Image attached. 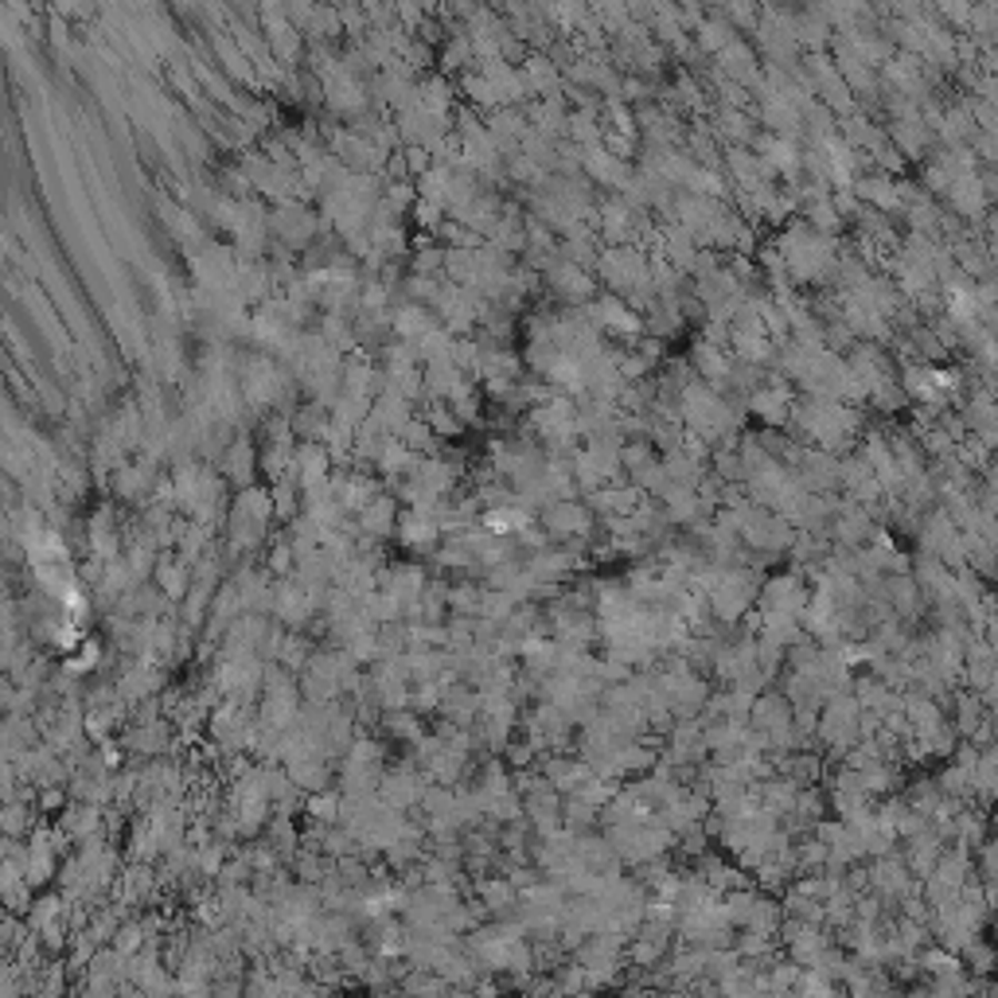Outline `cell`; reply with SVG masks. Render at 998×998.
Masks as SVG:
<instances>
[{
  "mask_svg": "<svg viewBox=\"0 0 998 998\" xmlns=\"http://www.w3.org/2000/svg\"><path fill=\"white\" fill-rule=\"evenodd\" d=\"M773 246H776V254H780L788 281L799 289L827 285L830 273H835V262H839V242L830 239V234L811 231L799 215H792L788 223L780 226Z\"/></svg>",
  "mask_w": 998,
  "mask_h": 998,
  "instance_id": "cell-1",
  "label": "cell"
},
{
  "mask_svg": "<svg viewBox=\"0 0 998 998\" xmlns=\"http://www.w3.org/2000/svg\"><path fill=\"white\" fill-rule=\"evenodd\" d=\"M582 316L589 320L605 340H624V344H632L636 336H644V312L632 309V304L616 293H597L593 301H585Z\"/></svg>",
  "mask_w": 998,
  "mask_h": 998,
  "instance_id": "cell-2",
  "label": "cell"
},
{
  "mask_svg": "<svg viewBox=\"0 0 998 998\" xmlns=\"http://www.w3.org/2000/svg\"><path fill=\"white\" fill-rule=\"evenodd\" d=\"M535 520H538V527L546 531L551 543H585L589 546V535H593V527H597V520H593V512L585 507L582 495H577V500H554V504L538 507Z\"/></svg>",
  "mask_w": 998,
  "mask_h": 998,
  "instance_id": "cell-3",
  "label": "cell"
},
{
  "mask_svg": "<svg viewBox=\"0 0 998 998\" xmlns=\"http://www.w3.org/2000/svg\"><path fill=\"white\" fill-rule=\"evenodd\" d=\"M543 285H546V293H551L558 304H566V309H582L585 301H593V296L601 293L593 270H585V265L569 262V258H562V254L543 270Z\"/></svg>",
  "mask_w": 998,
  "mask_h": 998,
  "instance_id": "cell-4",
  "label": "cell"
},
{
  "mask_svg": "<svg viewBox=\"0 0 998 998\" xmlns=\"http://www.w3.org/2000/svg\"><path fill=\"white\" fill-rule=\"evenodd\" d=\"M866 874H870V894H878L886 905H897L901 897L917 894L920 881L909 874V866H905L901 850H889V855L874 858V866H866Z\"/></svg>",
  "mask_w": 998,
  "mask_h": 998,
  "instance_id": "cell-5",
  "label": "cell"
},
{
  "mask_svg": "<svg viewBox=\"0 0 998 998\" xmlns=\"http://www.w3.org/2000/svg\"><path fill=\"white\" fill-rule=\"evenodd\" d=\"M811 597V585L799 569H784V574H773L760 582L757 589V608H776V613H792L799 616V608Z\"/></svg>",
  "mask_w": 998,
  "mask_h": 998,
  "instance_id": "cell-6",
  "label": "cell"
},
{
  "mask_svg": "<svg viewBox=\"0 0 998 998\" xmlns=\"http://www.w3.org/2000/svg\"><path fill=\"white\" fill-rule=\"evenodd\" d=\"M632 160L608 152L605 144H585L582 149V177L589 180L593 188H605V192H624V184L632 180Z\"/></svg>",
  "mask_w": 998,
  "mask_h": 998,
  "instance_id": "cell-7",
  "label": "cell"
},
{
  "mask_svg": "<svg viewBox=\"0 0 998 998\" xmlns=\"http://www.w3.org/2000/svg\"><path fill=\"white\" fill-rule=\"evenodd\" d=\"M749 149L757 152L760 169H765L773 180H796L799 177V157H804V149H799V141H792V137L757 133L749 141Z\"/></svg>",
  "mask_w": 998,
  "mask_h": 998,
  "instance_id": "cell-8",
  "label": "cell"
},
{
  "mask_svg": "<svg viewBox=\"0 0 998 998\" xmlns=\"http://www.w3.org/2000/svg\"><path fill=\"white\" fill-rule=\"evenodd\" d=\"M886 137L905 160H920L928 149H933V129H928V121L920 118V105H909V110L894 113Z\"/></svg>",
  "mask_w": 998,
  "mask_h": 998,
  "instance_id": "cell-9",
  "label": "cell"
},
{
  "mask_svg": "<svg viewBox=\"0 0 998 998\" xmlns=\"http://www.w3.org/2000/svg\"><path fill=\"white\" fill-rule=\"evenodd\" d=\"M690 371H695L698 383L714 386V391H726V379H729V367H734V355H729L726 344H718V340L710 336H698L695 344H690Z\"/></svg>",
  "mask_w": 998,
  "mask_h": 998,
  "instance_id": "cell-10",
  "label": "cell"
},
{
  "mask_svg": "<svg viewBox=\"0 0 998 998\" xmlns=\"http://www.w3.org/2000/svg\"><path fill=\"white\" fill-rule=\"evenodd\" d=\"M718 74L729 82H737V87L753 90L760 79V63H757V48H749V40H742V36H734V40L726 43V48L718 51Z\"/></svg>",
  "mask_w": 998,
  "mask_h": 998,
  "instance_id": "cell-11",
  "label": "cell"
},
{
  "mask_svg": "<svg viewBox=\"0 0 998 998\" xmlns=\"http://www.w3.org/2000/svg\"><path fill=\"white\" fill-rule=\"evenodd\" d=\"M520 74H523V87H527L531 98H554V94H562V82H566V74H562V63H554V59L543 56V51H531V56H523Z\"/></svg>",
  "mask_w": 998,
  "mask_h": 998,
  "instance_id": "cell-12",
  "label": "cell"
},
{
  "mask_svg": "<svg viewBox=\"0 0 998 998\" xmlns=\"http://www.w3.org/2000/svg\"><path fill=\"white\" fill-rule=\"evenodd\" d=\"M940 850H944V835L933 827V823H928L925 830H917V835H909V839H901V858L917 881H925L928 874H933Z\"/></svg>",
  "mask_w": 998,
  "mask_h": 998,
  "instance_id": "cell-13",
  "label": "cell"
},
{
  "mask_svg": "<svg viewBox=\"0 0 998 998\" xmlns=\"http://www.w3.org/2000/svg\"><path fill=\"white\" fill-rule=\"evenodd\" d=\"M569 855H574L577 863H582L585 870H593V874H616L621 870V858H616L613 843L605 839V830H601V835L597 830H577Z\"/></svg>",
  "mask_w": 998,
  "mask_h": 998,
  "instance_id": "cell-14",
  "label": "cell"
},
{
  "mask_svg": "<svg viewBox=\"0 0 998 998\" xmlns=\"http://www.w3.org/2000/svg\"><path fill=\"white\" fill-rule=\"evenodd\" d=\"M527 125L535 129V133H543L546 141H566V118H569V105L562 94L554 98H531L527 105Z\"/></svg>",
  "mask_w": 998,
  "mask_h": 998,
  "instance_id": "cell-15",
  "label": "cell"
},
{
  "mask_svg": "<svg viewBox=\"0 0 998 998\" xmlns=\"http://www.w3.org/2000/svg\"><path fill=\"white\" fill-rule=\"evenodd\" d=\"M749 726L760 729V734H773V729H784L792 726V703L784 690H760V695H753V706H749Z\"/></svg>",
  "mask_w": 998,
  "mask_h": 998,
  "instance_id": "cell-16",
  "label": "cell"
},
{
  "mask_svg": "<svg viewBox=\"0 0 998 998\" xmlns=\"http://www.w3.org/2000/svg\"><path fill=\"white\" fill-rule=\"evenodd\" d=\"M714 137L722 144H749L757 137V121H753L749 110H737V105H718L710 121Z\"/></svg>",
  "mask_w": 998,
  "mask_h": 998,
  "instance_id": "cell-17",
  "label": "cell"
},
{
  "mask_svg": "<svg viewBox=\"0 0 998 998\" xmlns=\"http://www.w3.org/2000/svg\"><path fill=\"white\" fill-rule=\"evenodd\" d=\"M480 905H484L492 917H512L515 905H520V889H515L504 874H495V878L480 881Z\"/></svg>",
  "mask_w": 998,
  "mask_h": 998,
  "instance_id": "cell-18",
  "label": "cell"
},
{
  "mask_svg": "<svg viewBox=\"0 0 998 998\" xmlns=\"http://www.w3.org/2000/svg\"><path fill=\"white\" fill-rule=\"evenodd\" d=\"M951 706H956V718H948V722L956 726L959 737H971L975 729H979V722L990 714V706L982 703L975 690H951Z\"/></svg>",
  "mask_w": 998,
  "mask_h": 998,
  "instance_id": "cell-19",
  "label": "cell"
},
{
  "mask_svg": "<svg viewBox=\"0 0 998 998\" xmlns=\"http://www.w3.org/2000/svg\"><path fill=\"white\" fill-rule=\"evenodd\" d=\"M734 36H737V28L729 24L726 17H703V20H695V51H703V56H718V51L726 48Z\"/></svg>",
  "mask_w": 998,
  "mask_h": 998,
  "instance_id": "cell-20",
  "label": "cell"
},
{
  "mask_svg": "<svg viewBox=\"0 0 998 998\" xmlns=\"http://www.w3.org/2000/svg\"><path fill=\"white\" fill-rule=\"evenodd\" d=\"M562 823H566L574 835L577 830H593L601 823V807L582 796H562Z\"/></svg>",
  "mask_w": 998,
  "mask_h": 998,
  "instance_id": "cell-21",
  "label": "cell"
},
{
  "mask_svg": "<svg viewBox=\"0 0 998 998\" xmlns=\"http://www.w3.org/2000/svg\"><path fill=\"white\" fill-rule=\"evenodd\" d=\"M448 714H453L456 726H468V722L480 714V695L476 690H468V687L448 690Z\"/></svg>",
  "mask_w": 998,
  "mask_h": 998,
  "instance_id": "cell-22",
  "label": "cell"
},
{
  "mask_svg": "<svg viewBox=\"0 0 998 998\" xmlns=\"http://www.w3.org/2000/svg\"><path fill=\"white\" fill-rule=\"evenodd\" d=\"M722 17H726L734 28H742V32H749V28H757V20H760L757 0H726V4H722Z\"/></svg>",
  "mask_w": 998,
  "mask_h": 998,
  "instance_id": "cell-23",
  "label": "cell"
},
{
  "mask_svg": "<svg viewBox=\"0 0 998 998\" xmlns=\"http://www.w3.org/2000/svg\"><path fill=\"white\" fill-rule=\"evenodd\" d=\"M933 4H936V12L956 28H967V17H971V9H975L971 0H933Z\"/></svg>",
  "mask_w": 998,
  "mask_h": 998,
  "instance_id": "cell-24",
  "label": "cell"
},
{
  "mask_svg": "<svg viewBox=\"0 0 998 998\" xmlns=\"http://www.w3.org/2000/svg\"><path fill=\"white\" fill-rule=\"evenodd\" d=\"M472 43H468V36H464V40H453L445 48V67L448 71H468V63H472Z\"/></svg>",
  "mask_w": 998,
  "mask_h": 998,
  "instance_id": "cell-25",
  "label": "cell"
},
{
  "mask_svg": "<svg viewBox=\"0 0 998 998\" xmlns=\"http://www.w3.org/2000/svg\"><path fill=\"white\" fill-rule=\"evenodd\" d=\"M430 430L437 433V437H453V433H461L464 425L456 422V414L448 406H437V410H430Z\"/></svg>",
  "mask_w": 998,
  "mask_h": 998,
  "instance_id": "cell-26",
  "label": "cell"
},
{
  "mask_svg": "<svg viewBox=\"0 0 998 998\" xmlns=\"http://www.w3.org/2000/svg\"><path fill=\"white\" fill-rule=\"evenodd\" d=\"M453 605L461 608V613H476V605H480V589H476V585H461V589L453 593Z\"/></svg>",
  "mask_w": 998,
  "mask_h": 998,
  "instance_id": "cell-27",
  "label": "cell"
}]
</instances>
